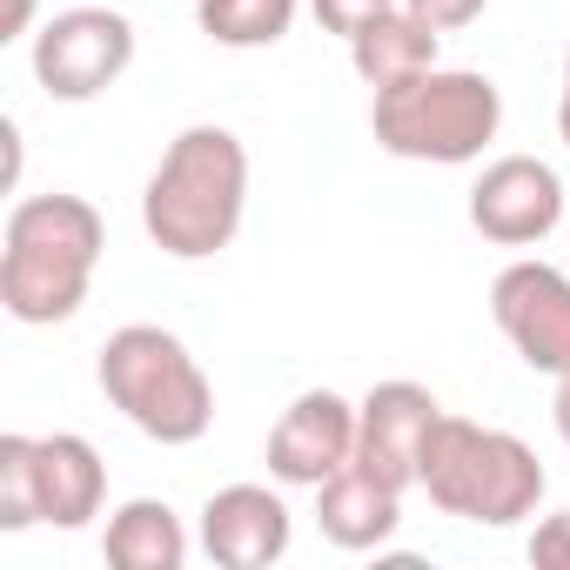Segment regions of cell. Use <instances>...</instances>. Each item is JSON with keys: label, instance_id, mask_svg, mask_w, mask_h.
I'll use <instances>...</instances> for the list:
<instances>
[{"label": "cell", "instance_id": "cell-25", "mask_svg": "<svg viewBox=\"0 0 570 570\" xmlns=\"http://www.w3.org/2000/svg\"><path fill=\"white\" fill-rule=\"evenodd\" d=\"M188 8H195V0H188Z\"/></svg>", "mask_w": 570, "mask_h": 570}, {"label": "cell", "instance_id": "cell-21", "mask_svg": "<svg viewBox=\"0 0 570 570\" xmlns=\"http://www.w3.org/2000/svg\"><path fill=\"white\" fill-rule=\"evenodd\" d=\"M35 8L41 0H8V8H0V41H21L35 28Z\"/></svg>", "mask_w": 570, "mask_h": 570}, {"label": "cell", "instance_id": "cell-9", "mask_svg": "<svg viewBox=\"0 0 570 570\" xmlns=\"http://www.w3.org/2000/svg\"><path fill=\"white\" fill-rule=\"evenodd\" d=\"M343 463H356V403L343 390H303L268 430V476L316 490Z\"/></svg>", "mask_w": 570, "mask_h": 570}, {"label": "cell", "instance_id": "cell-17", "mask_svg": "<svg viewBox=\"0 0 570 570\" xmlns=\"http://www.w3.org/2000/svg\"><path fill=\"white\" fill-rule=\"evenodd\" d=\"M41 503H35V436L8 430L0 436V530H35Z\"/></svg>", "mask_w": 570, "mask_h": 570}, {"label": "cell", "instance_id": "cell-20", "mask_svg": "<svg viewBox=\"0 0 570 570\" xmlns=\"http://www.w3.org/2000/svg\"><path fill=\"white\" fill-rule=\"evenodd\" d=\"M530 563L570 570V510H557V517H543V523L530 530Z\"/></svg>", "mask_w": 570, "mask_h": 570}, {"label": "cell", "instance_id": "cell-12", "mask_svg": "<svg viewBox=\"0 0 570 570\" xmlns=\"http://www.w3.org/2000/svg\"><path fill=\"white\" fill-rule=\"evenodd\" d=\"M35 503H41V523L55 530H81L101 517L108 503V463L88 436L75 430H55V436H35Z\"/></svg>", "mask_w": 570, "mask_h": 570}, {"label": "cell", "instance_id": "cell-13", "mask_svg": "<svg viewBox=\"0 0 570 570\" xmlns=\"http://www.w3.org/2000/svg\"><path fill=\"white\" fill-rule=\"evenodd\" d=\"M403 523V490L370 476L363 463H343L330 483H316V530L336 550H383Z\"/></svg>", "mask_w": 570, "mask_h": 570}, {"label": "cell", "instance_id": "cell-5", "mask_svg": "<svg viewBox=\"0 0 570 570\" xmlns=\"http://www.w3.org/2000/svg\"><path fill=\"white\" fill-rule=\"evenodd\" d=\"M95 383L101 396L161 450H188L208 436L215 423V383L208 370L195 363V350L161 330V323H128L101 343V363H95Z\"/></svg>", "mask_w": 570, "mask_h": 570}, {"label": "cell", "instance_id": "cell-14", "mask_svg": "<svg viewBox=\"0 0 570 570\" xmlns=\"http://www.w3.org/2000/svg\"><path fill=\"white\" fill-rule=\"evenodd\" d=\"M101 557L115 570H181L188 563V523L175 517L168 497H128L101 530Z\"/></svg>", "mask_w": 570, "mask_h": 570}, {"label": "cell", "instance_id": "cell-22", "mask_svg": "<svg viewBox=\"0 0 570 570\" xmlns=\"http://www.w3.org/2000/svg\"><path fill=\"white\" fill-rule=\"evenodd\" d=\"M550 423H557V436L570 443V370L557 376V396H550Z\"/></svg>", "mask_w": 570, "mask_h": 570}, {"label": "cell", "instance_id": "cell-1", "mask_svg": "<svg viewBox=\"0 0 570 570\" xmlns=\"http://www.w3.org/2000/svg\"><path fill=\"white\" fill-rule=\"evenodd\" d=\"M101 248H108V222L88 195L14 202L8 235H0V309L28 330H55V323L81 316Z\"/></svg>", "mask_w": 570, "mask_h": 570}, {"label": "cell", "instance_id": "cell-18", "mask_svg": "<svg viewBox=\"0 0 570 570\" xmlns=\"http://www.w3.org/2000/svg\"><path fill=\"white\" fill-rule=\"evenodd\" d=\"M390 8H403V0H309V14L330 28V35H343V41H356L370 21H383Z\"/></svg>", "mask_w": 570, "mask_h": 570}, {"label": "cell", "instance_id": "cell-10", "mask_svg": "<svg viewBox=\"0 0 570 570\" xmlns=\"http://www.w3.org/2000/svg\"><path fill=\"white\" fill-rule=\"evenodd\" d=\"M436 416H443V403H436L423 383H410V376L376 383V390L356 403V463H363L370 476L410 490V483H416V463H423V443H430V430H436Z\"/></svg>", "mask_w": 570, "mask_h": 570}, {"label": "cell", "instance_id": "cell-24", "mask_svg": "<svg viewBox=\"0 0 570 570\" xmlns=\"http://www.w3.org/2000/svg\"><path fill=\"white\" fill-rule=\"evenodd\" d=\"M563 81H570V55H563Z\"/></svg>", "mask_w": 570, "mask_h": 570}, {"label": "cell", "instance_id": "cell-6", "mask_svg": "<svg viewBox=\"0 0 570 570\" xmlns=\"http://www.w3.org/2000/svg\"><path fill=\"white\" fill-rule=\"evenodd\" d=\"M28 61H35V81L55 101H95L135 68V21L101 8V0H81V8L35 28Z\"/></svg>", "mask_w": 570, "mask_h": 570}, {"label": "cell", "instance_id": "cell-4", "mask_svg": "<svg viewBox=\"0 0 570 570\" xmlns=\"http://www.w3.org/2000/svg\"><path fill=\"white\" fill-rule=\"evenodd\" d=\"M497 128H503V88L476 68L436 61L396 88H376V101H370V135L396 161L463 168V161H483Z\"/></svg>", "mask_w": 570, "mask_h": 570}, {"label": "cell", "instance_id": "cell-15", "mask_svg": "<svg viewBox=\"0 0 570 570\" xmlns=\"http://www.w3.org/2000/svg\"><path fill=\"white\" fill-rule=\"evenodd\" d=\"M436 48H443V35H436L430 21H416L410 8H390L383 21H370V28L350 41V68H356L370 88H396V81L436 68Z\"/></svg>", "mask_w": 570, "mask_h": 570}, {"label": "cell", "instance_id": "cell-16", "mask_svg": "<svg viewBox=\"0 0 570 570\" xmlns=\"http://www.w3.org/2000/svg\"><path fill=\"white\" fill-rule=\"evenodd\" d=\"M303 0H195V21L215 48H275L289 41Z\"/></svg>", "mask_w": 570, "mask_h": 570}, {"label": "cell", "instance_id": "cell-19", "mask_svg": "<svg viewBox=\"0 0 570 570\" xmlns=\"http://www.w3.org/2000/svg\"><path fill=\"white\" fill-rule=\"evenodd\" d=\"M403 8H410L416 21H430L436 35H456V28L483 21V8H490V0H403Z\"/></svg>", "mask_w": 570, "mask_h": 570}, {"label": "cell", "instance_id": "cell-7", "mask_svg": "<svg viewBox=\"0 0 570 570\" xmlns=\"http://www.w3.org/2000/svg\"><path fill=\"white\" fill-rule=\"evenodd\" d=\"M490 316H497L503 343L530 370H543V376H563L570 370V275L557 262L517 255L490 282Z\"/></svg>", "mask_w": 570, "mask_h": 570}, {"label": "cell", "instance_id": "cell-11", "mask_svg": "<svg viewBox=\"0 0 570 570\" xmlns=\"http://www.w3.org/2000/svg\"><path fill=\"white\" fill-rule=\"evenodd\" d=\"M289 537H296V517L268 483H228L202 503V550L222 570H268L289 557Z\"/></svg>", "mask_w": 570, "mask_h": 570}, {"label": "cell", "instance_id": "cell-2", "mask_svg": "<svg viewBox=\"0 0 570 570\" xmlns=\"http://www.w3.org/2000/svg\"><path fill=\"white\" fill-rule=\"evenodd\" d=\"M242 215H248V148H242V135L215 128V121L181 128L161 148V161L141 188L148 242L175 262H208L242 235Z\"/></svg>", "mask_w": 570, "mask_h": 570}, {"label": "cell", "instance_id": "cell-3", "mask_svg": "<svg viewBox=\"0 0 570 570\" xmlns=\"http://www.w3.org/2000/svg\"><path fill=\"white\" fill-rule=\"evenodd\" d=\"M416 490H430V503L456 523H483V530H510L523 517H537L550 476L537 463V450L510 430H483L470 416H436L423 463H416Z\"/></svg>", "mask_w": 570, "mask_h": 570}, {"label": "cell", "instance_id": "cell-8", "mask_svg": "<svg viewBox=\"0 0 570 570\" xmlns=\"http://www.w3.org/2000/svg\"><path fill=\"white\" fill-rule=\"evenodd\" d=\"M570 222L563 208V175L537 155H497L470 181V228L497 248H537Z\"/></svg>", "mask_w": 570, "mask_h": 570}, {"label": "cell", "instance_id": "cell-23", "mask_svg": "<svg viewBox=\"0 0 570 570\" xmlns=\"http://www.w3.org/2000/svg\"><path fill=\"white\" fill-rule=\"evenodd\" d=\"M557 135H563V148H570V81H563V101H557Z\"/></svg>", "mask_w": 570, "mask_h": 570}]
</instances>
